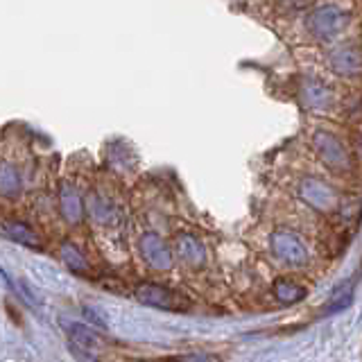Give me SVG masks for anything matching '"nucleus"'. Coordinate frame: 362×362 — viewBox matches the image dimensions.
Masks as SVG:
<instances>
[{
  "instance_id": "obj_1",
  "label": "nucleus",
  "mask_w": 362,
  "mask_h": 362,
  "mask_svg": "<svg viewBox=\"0 0 362 362\" xmlns=\"http://www.w3.org/2000/svg\"><path fill=\"white\" fill-rule=\"evenodd\" d=\"M136 299L145 305H152V308H159V310L181 312V310L190 308V303L183 299V296H179L177 292H172L170 288L159 285V283H141L136 288Z\"/></svg>"
},
{
  "instance_id": "obj_11",
  "label": "nucleus",
  "mask_w": 362,
  "mask_h": 362,
  "mask_svg": "<svg viewBox=\"0 0 362 362\" xmlns=\"http://www.w3.org/2000/svg\"><path fill=\"white\" fill-rule=\"evenodd\" d=\"M21 192V177L12 165L0 168V195L3 197H19Z\"/></svg>"
},
{
  "instance_id": "obj_5",
  "label": "nucleus",
  "mask_w": 362,
  "mask_h": 362,
  "mask_svg": "<svg viewBox=\"0 0 362 362\" xmlns=\"http://www.w3.org/2000/svg\"><path fill=\"white\" fill-rule=\"evenodd\" d=\"M347 26V14L340 12L337 7H321L319 12L312 16V30L317 32L321 39H331L342 28Z\"/></svg>"
},
{
  "instance_id": "obj_4",
  "label": "nucleus",
  "mask_w": 362,
  "mask_h": 362,
  "mask_svg": "<svg viewBox=\"0 0 362 362\" xmlns=\"http://www.w3.org/2000/svg\"><path fill=\"white\" fill-rule=\"evenodd\" d=\"M61 328L66 331L68 337V347L72 349H82V351H91L95 353L100 347V335L93 331L91 326L86 324H79V321H66L61 319Z\"/></svg>"
},
{
  "instance_id": "obj_7",
  "label": "nucleus",
  "mask_w": 362,
  "mask_h": 362,
  "mask_svg": "<svg viewBox=\"0 0 362 362\" xmlns=\"http://www.w3.org/2000/svg\"><path fill=\"white\" fill-rule=\"evenodd\" d=\"M59 208L68 224H79L84 220V199L70 183H66L59 192Z\"/></svg>"
},
{
  "instance_id": "obj_12",
  "label": "nucleus",
  "mask_w": 362,
  "mask_h": 362,
  "mask_svg": "<svg viewBox=\"0 0 362 362\" xmlns=\"http://www.w3.org/2000/svg\"><path fill=\"white\" fill-rule=\"evenodd\" d=\"M344 61V66L340 68V75H353L358 68H360V57L353 50H340V52H335V61Z\"/></svg>"
},
{
  "instance_id": "obj_13",
  "label": "nucleus",
  "mask_w": 362,
  "mask_h": 362,
  "mask_svg": "<svg viewBox=\"0 0 362 362\" xmlns=\"http://www.w3.org/2000/svg\"><path fill=\"white\" fill-rule=\"evenodd\" d=\"M157 362H222L213 353H181V356H170V358H159Z\"/></svg>"
},
{
  "instance_id": "obj_3",
  "label": "nucleus",
  "mask_w": 362,
  "mask_h": 362,
  "mask_svg": "<svg viewBox=\"0 0 362 362\" xmlns=\"http://www.w3.org/2000/svg\"><path fill=\"white\" fill-rule=\"evenodd\" d=\"M272 252L283 263H290V265H303L308 261V252H305V247L301 245V240L288 231H276L274 236H272Z\"/></svg>"
},
{
  "instance_id": "obj_9",
  "label": "nucleus",
  "mask_w": 362,
  "mask_h": 362,
  "mask_svg": "<svg viewBox=\"0 0 362 362\" xmlns=\"http://www.w3.org/2000/svg\"><path fill=\"white\" fill-rule=\"evenodd\" d=\"M305 294H308L305 285L296 283V281H292V279H276L274 281V296L281 303H299L305 299Z\"/></svg>"
},
{
  "instance_id": "obj_2",
  "label": "nucleus",
  "mask_w": 362,
  "mask_h": 362,
  "mask_svg": "<svg viewBox=\"0 0 362 362\" xmlns=\"http://www.w3.org/2000/svg\"><path fill=\"white\" fill-rule=\"evenodd\" d=\"M139 249H141L143 261L148 263L152 270L165 272V270L172 268V263H174L172 252L159 233H143L141 240H139Z\"/></svg>"
},
{
  "instance_id": "obj_8",
  "label": "nucleus",
  "mask_w": 362,
  "mask_h": 362,
  "mask_svg": "<svg viewBox=\"0 0 362 362\" xmlns=\"http://www.w3.org/2000/svg\"><path fill=\"white\" fill-rule=\"evenodd\" d=\"M3 233L14 243H19L23 247L30 249H43V240L37 231H32L28 224L23 222H14V220H5L3 222Z\"/></svg>"
},
{
  "instance_id": "obj_10",
  "label": "nucleus",
  "mask_w": 362,
  "mask_h": 362,
  "mask_svg": "<svg viewBox=\"0 0 362 362\" xmlns=\"http://www.w3.org/2000/svg\"><path fill=\"white\" fill-rule=\"evenodd\" d=\"M61 259L66 263V268L72 272V274H79V276H86L91 274V265L84 259V254L72 245V243H63L61 245Z\"/></svg>"
},
{
  "instance_id": "obj_6",
  "label": "nucleus",
  "mask_w": 362,
  "mask_h": 362,
  "mask_svg": "<svg viewBox=\"0 0 362 362\" xmlns=\"http://www.w3.org/2000/svg\"><path fill=\"white\" fill-rule=\"evenodd\" d=\"M174 245H177V256L186 265H190V268H202L204 265L206 249L202 245V240L195 238L192 233H177Z\"/></svg>"
},
{
  "instance_id": "obj_14",
  "label": "nucleus",
  "mask_w": 362,
  "mask_h": 362,
  "mask_svg": "<svg viewBox=\"0 0 362 362\" xmlns=\"http://www.w3.org/2000/svg\"><path fill=\"white\" fill-rule=\"evenodd\" d=\"M82 315H84V319H86V321H91L93 326H98V328H107V324H104V319L98 315V310L91 308V305H84Z\"/></svg>"
}]
</instances>
